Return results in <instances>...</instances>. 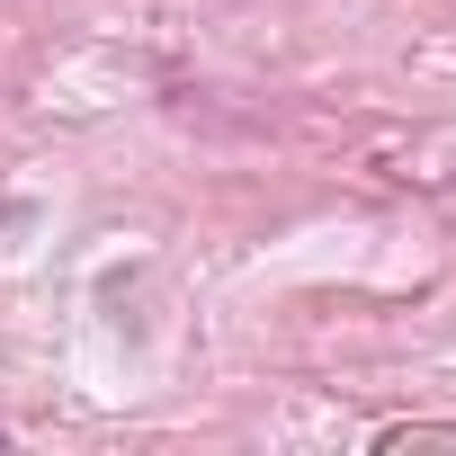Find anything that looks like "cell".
I'll use <instances>...</instances> for the list:
<instances>
[]
</instances>
